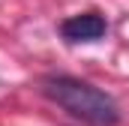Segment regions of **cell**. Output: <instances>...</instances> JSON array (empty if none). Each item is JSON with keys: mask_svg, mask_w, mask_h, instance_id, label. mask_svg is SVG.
Masks as SVG:
<instances>
[{"mask_svg": "<svg viewBox=\"0 0 129 126\" xmlns=\"http://www.w3.org/2000/svg\"><path fill=\"white\" fill-rule=\"evenodd\" d=\"M42 93L54 105H60L66 114L87 126H117L120 108L105 90L93 87L90 81L72 78V75H48L42 78Z\"/></svg>", "mask_w": 129, "mask_h": 126, "instance_id": "cell-1", "label": "cell"}, {"mask_svg": "<svg viewBox=\"0 0 129 126\" xmlns=\"http://www.w3.org/2000/svg\"><path fill=\"white\" fill-rule=\"evenodd\" d=\"M108 30V21L99 12H81V15H69L60 24V36L66 42H96Z\"/></svg>", "mask_w": 129, "mask_h": 126, "instance_id": "cell-2", "label": "cell"}]
</instances>
